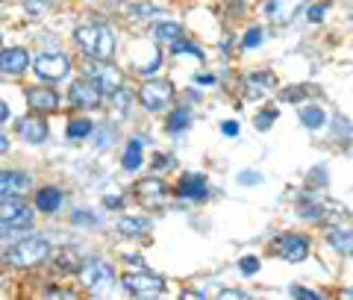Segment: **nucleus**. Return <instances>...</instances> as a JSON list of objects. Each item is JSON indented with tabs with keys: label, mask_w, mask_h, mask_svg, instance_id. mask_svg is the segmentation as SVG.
<instances>
[{
	"label": "nucleus",
	"mask_w": 353,
	"mask_h": 300,
	"mask_svg": "<svg viewBox=\"0 0 353 300\" xmlns=\"http://www.w3.org/2000/svg\"><path fill=\"white\" fill-rule=\"evenodd\" d=\"M77 44L83 48L88 59H112L115 53V36L106 24H83L74 32Z\"/></svg>",
	"instance_id": "f257e3e1"
},
{
	"label": "nucleus",
	"mask_w": 353,
	"mask_h": 300,
	"mask_svg": "<svg viewBox=\"0 0 353 300\" xmlns=\"http://www.w3.org/2000/svg\"><path fill=\"white\" fill-rule=\"evenodd\" d=\"M48 253H50V244L39 236H32V239L12 244V248L6 250V262L12 265V268H32V265L48 259Z\"/></svg>",
	"instance_id": "f03ea898"
},
{
	"label": "nucleus",
	"mask_w": 353,
	"mask_h": 300,
	"mask_svg": "<svg viewBox=\"0 0 353 300\" xmlns=\"http://www.w3.org/2000/svg\"><path fill=\"white\" fill-rule=\"evenodd\" d=\"M80 280L88 292H106V288L115 283V271H112V265L92 259V262L80 265Z\"/></svg>",
	"instance_id": "7ed1b4c3"
},
{
	"label": "nucleus",
	"mask_w": 353,
	"mask_h": 300,
	"mask_svg": "<svg viewBox=\"0 0 353 300\" xmlns=\"http://www.w3.org/2000/svg\"><path fill=\"white\" fill-rule=\"evenodd\" d=\"M88 77H92V83L101 88V94H112V92H118V88L124 86L121 71L112 68V65H106V59H92L88 62Z\"/></svg>",
	"instance_id": "20e7f679"
},
{
	"label": "nucleus",
	"mask_w": 353,
	"mask_h": 300,
	"mask_svg": "<svg viewBox=\"0 0 353 300\" xmlns=\"http://www.w3.org/2000/svg\"><path fill=\"white\" fill-rule=\"evenodd\" d=\"M139 100L141 106L150 109V112H159L174 100V86L168 80H153V83H145L139 92Z\"/></svg>",
	"instance_id": "39448f33"
},
{
	"label": "nucleus",
	"mask_w": 353,
	"mask_h": 300,
	"mask_svg": "<svg viewBox=\"0 0 353 300\" xmlns=\"http://www.w3.org/2000/svg\"><path fill=\"white\" fill-rule=\"evenodd\" d=\"M68 71H71V62L62 53H41V57H36V74L41 80L57 83L62 77H68Z\"/></svg>",
	"instance_id": "423d86ee"
},
{
	"label": "nucleus",
	"mask_w": 353,
	"mask_h": 300,
	"mask_svg": "<svg viewBox=\"0 0 353 300\" xmlns=\"http://www.w3.org/2000/svg\"><path fill=\"white\" fill-rule=\"evenodd\" d=\"M124 288L136 297H153V294H162L165 292V283L159 277H153L148 271H136V274H127L124 277Z\"/></svg>",
	"instance_id": "0eeeda50"
},
{
	"label": "nucleus",
	"mask_w": 353,
	"mask_h": 300,
	"mask_svg": "<svg viewBox=\"0 0 353 300\" xmlns=\"http://www.w3.org/2000/svg\"><path fill=\"white\" fill-rule=\"evenodd\" d=\"M68 100L77 109H94V106H101V88L92 80H74L68 88Z\"/></svg>",
	"instance_id": "6e6552de"
},
{
	"label": "nucleus",
	"mask_w": 353,
	"mask_h": 300,
	"mask_svg": "<svg viewBox=\"0 0 353 300\" xmlns=\"http://www.w3.org/2000/svg\"><path fill=\"white\" fill-rule=\"evenodd\" d=\"M0 224H6V227H27V224H32L30 206L21 203V200H15V197L0 200Z\"/></svg>",
	"instance_id": "1a4fd4ad"
},
{
	"label": "nucleus",
	"mask_w": 353,
	"mask_h": 300,
	"mask_svg": "<svg viewBox=\"0 0 353 300\" xmlns=\"http://www.w3.org/2000/svg\"><path fill=\"white\" fill-rule=\"evenodd\" d=\"M274 250H277L280 259H285V262H303L309 253V241L303 236H280L277 244H274Z\"/></svg>",
	"instance_id": "9d476101"
},
{
	"label": "nucleus",
	"mask_w": 353,
	"mask_h": 300,
	"mask_svg": "<svg viewBox=\"0 0 353 300\" xmlns=\"http://www.w3.org/2000/svg\"><path fill=\"white\" fill-rule=\"evenodd\" d=\"M30 188H32V180H30L27 174H18V171H0V200L27 194Z\"/></svg>",
	"instance_id": "9b49d317"
},
{
	"label": "nucleus",
	"mask_w": 353,
	"mask_h": 300,
	"mask_svg": "<svg viewBox=\"0 0 353 300\" xmlns=\"http://www.w3.org/2000/svg\"><path fill=\"white\" fill-rule=\"evenodd\" d=\"M27 65H30V57L24 48H9L0 53V71L6 77H21L27 71Z\"/></svg>",
	"instance_id": "f8f14e48"
},
{
	"label": "nucleus",
	"mask_w": 353,
	"mask_h": 300,
	"mask_svg": "<svg viewBox=\"0 0 353 300\" xmlns=\"http://www.w3.org/2000/svg\"><path fill=\"white\" fill-rule=\"evenodd\" d=\"M297 9H301V0H268V3H265V15H268L274 24L285 27L297 15Z\"/></svg>",
	"instance_id": "ddd939ff"
},
{
	"label": "nucleus",
	"mask_w": 353,
	"mask_h": 300,
	"mask_svg": "<svg viewBox=\"0 0 353 300\" xmlns=\"http://www.w3.org/2000/svg\"><path fill=\"white\" fill-rule=\"evenodd\" d=\"M136 197H139L148 209H150V206H159L162 200H165V183L153 180V177H150V180H139V183H136Z\"/></svg>",
	"instance_id": "4468645a"
},
{
	"label": "nucleus",
	"mask_w": 353,
	"mask_h": 300,
	"mask_svg": "<svg viewBox=\"0 0 353 300\" xmlns=\"http://www.w3.org/2000/svg\"><path fill=\"white\" fill-rule=\"evenodd\" d=\"M27 103L36 109V112H57L59 109V94L50 92V88H30Z\"/></svg>",
	"instance_id": "2eb2a0df"
},
{
	"label": "nucleus",
	"mask_w": 353,
	"mask_h": 300,
	"mask_svg": "<svg viewBox=\"0 0 353 300\" xmlns=\"http://www.w3.org/2000/svg\"><path fill=\"white\" fill-rule=\"evenodd\" d=\"M18 136L30 141V144H41L48 139V124H44V118H21L18 121Z\"/></svg>",
	"instance_id": "dca6fc26"
},
{
	"label": "nucleus",
	"mask_w": 353,
	"mask_h": 300,
	"mask_svg": "<svg viewBox=\"0 0 353 300\" xmlns=\"http://www.w3.org/2000/svg\"><path fill=\"white\" fill-rule=\"evenodd\" d=\"M176 194L189 197V200H203L206 197V177L203 174H185L180 183H176Z\"/></svg>",
	"instance_id": "f3484780"
},
{
	"label": "nucleus",
	"mask_w": 353,
	"mask_h": 300,
	"mask_svg": "<svg viewBox=\"0 0 353 300\" xmlns=\"http://www.w3.org/2000/svg\"><path fill=\"white\" fill-rule=\"evenodd\" d=\"M271 88H274V77L265 74V71H256V74H250L245 80V97L248 100H259L265 94H271Z\"/></svg>",
	"instance_id": "a211bd4d"
},
{
	"label": "nucleus",
	"mask_w": 353,
	"mask_h": 300,
	"mask_svg": "<svg viewBox=\"0 0 353 300\" xmlns=\"http://www.w3.org/2000/svg\"><path fill=\"white\" fill-rule=\"evenodd\" d=\"M59 203H62L59 188H41V192L36 194V206L41 209V212H57Z\"/></svg>",
	"instance_id": "6ab92c4d"
},
{
	"label": "nucleus",
	"mask_w": 353,
	"mask_h": 300,
	"mask_svg": "<svg viewBox=\"0 0 353 300\" xmlns=\"http://www.w3.org/2000/svg\"><path fill=\"white\" fill-rule=\"evenodd\" d=\"M301 124L306 130H321L327 124V115H324V109L321 106H303L301 109Z\"/></svg>",
	"instance_id": "aec40b11"
},
{
	"label": "nucleus",
	"mask_w": 353,
	"mask_h": 300,
	"mask_svg": "<svg viewBox=\"0 0 353 300\" xmlns=\"http://www.w3.org/2000/svg\"><path fill=\"white\" fill-rule=\"evenodd\" d=\"M118 230L124 232V236H145L150 230V218H121Z\"/></svg>",
	"instance_id": "412c9836"
},
{
	"label": "nucleus",
	"mask_w": 353,
	"mask_h": 300,
	"mask_svg": "<svg viewBox=\"0 0 353 300\" xmlns=\"http://www.w3.org/2000/svg\"><path fill=\"white\" fill-rule=\"evenodd\" d=\"M330 244L341 253V257H350L353 244H350V230H341V227H333L330 230Z\"/></svg>",
	"instance_id": "4be33fe9"
},
{
	"label": "nucleus",
	"mask_w": 353,
	"mask_h": 300,
	"mask_svg": "<svg viewBox=\"0 0 353 300\" xmlns=\"http://www.w3.org/2000/svg\"><path fill=\"white\" fill-rule=\"evenodd\" d=\"M139 165H141V141L132 139L124 150V171H136Z\"/></svg>",
	"instance_id": "5701e85b"
},
{
	"label": "nucleus",
	"mask_w": 353,
	"mask_h": 300,
	"mask_svg": "<svg viewBox=\"0 0 353 300\" xmlns=\"http://www.w3.org/2000/svg\"><path fill=\"white\" fill-rule=\"evenodd\" d=\"M88 132H92V121H88V118H71V124H68V139L71 141L85 139Z\"/></svg>",
	"instance_id": "b1692460"
},
{
	"label": "nucleus",
	"mask_w": 353,
	"mask_h": 300,
	"mask_svg": "<svg viewBox=\"0 0 353 300\" xmlns=\"http://www.w3.org/2000/svg\"><path fill=\"white\" fill-rule=\"evenodd\" d=\"M153 36H157L159 41H174L183 36V27L180 24H171V21H165V24H159L157 30H153Z\"/></svg>",
	"instance_id": "393cba45"
},
{
	"label": "nucleus",
	"mask_w": 353,
	"mask_h": 300,
	"mask_svg": "<svg viewBox=\"0 0 353 300\" xmlns=\"http://www.w3.org/2000/svg\"><path fill=\"white\" fill-rule=\"evenodd\" d=\"M189 109H176V112L171 115V121H168V132H180V130H185L189 127Z\"/></svg>",
	"instance_id": "a878e982"
},
{
	"label": "nucleus",
	"mask_w": 353,
	"mask_h": 300,
	"mask_svg": "<svg viewBox=\"0 0 353 300\" xmlns=\"http://www.w3.org/2000/svg\"><path fill=\"white\" fill-rule=\"evenodd\" d=\"M171 50H174V57H176V53H192V57L203 59L201 48H194V44H189V41H180V39H174V41H171Z\"/></svg>",
	"instance_id": "bb28decb"
},
{
	"label": "nucleus",
	"mask_w": 353,
	"mask_h": 300,
	"mask_svg": "<svg viewBox=\"0 0 353 300\" xmlns=\"http://www.w3.org/2000/svg\"><path fill=\"white\" fill-rule=\"evenodd\" d=\"M74 257H77L74 250H62V253H59V259H57V265H59L62 271H74V268H80V262H74Z\"/></svg>",
	"instance_id": "cd10ccee"
},
{
	"label": "nucleus",
	"mask_w": 353,
	"mask_h": 300,
	"mask_svg": "<svg viewBox=\"0 0 353 300\" xmlns=\"http://www.w3.org/2000/svg\"><path fill=\"white\" fill-rule=\"evenodd\" d=\"M274 118H277V109H265V112L256 115V130H268L274 124Z\"/></svg>",
	"instance_id": "c85d7f7f"
},
{
	"label": "nucleus",
	"mask_w": 353,
	"mask_h": 300,
	"mask_svg": "<svg viewBox=\"0 0 353 300\" xmlns=\"http://www.w3.org/2000/svg\"><path fill=\"white\" fill-rule=\"evenodd\" d=\"M306 92H309V88L297 86V88H285V92H283L280 97L285 100V103H294V100H303V97H306Z\"/></svg>",
	"instance_id": "c756f323"
},
{
	"label": "nucleus",
	"mask_w": 353,
	"mask_h": 300,
	"mask_svg": "<svg viewBox=\"0 0 353 300\" xmlns=\"http://www.w3.org/2000/svg\"><path fill=\"white\" fill-rule=\"evenodd\" d=\"M239 271L241 274H256L259 271V259L256 257H245V259L239 262Z\"/></svg>",
	"instance_id": "7c9ffc66"
},
{
	"label": "nucleus",
	"mask_w": 353,
	"mask_h": 300,
	"mask_svg": "<svg viewBox=\"0 0 353 300\" xmlns=\"http://www.w3.org/2000/svg\"><path fill=\"white\" fill-rule=\"evenodd\" d=\"M239 183L241 186H259L262 183V174H256V171H241L239 174Z\"/></svg>",
	"instance_id": "2f4dec72"
},
{
	"label": "nucleus",
	"mask_w": 353,
	"mask_h": 300,
	"mask_svg": "<svg viewBox=\"0 0 353 300\" xmlns=\"http://www.w3.org/2000/svg\"><path fill=\"white\" fill-rule=\"evenodd\" d=\"M24 6H27V12L39 15V12H44V9L50 6V0H24Z\"/></svg>",
	"instance_id": "473e14b6"
},
{
	"label": "nucleus",
	"mask_w": 353,
	"mask_h": 300,
	"mask_svg": "<svg viewBox=\"0 0 353 300\" xmlns=\"http://www.w3.org/2000/svg\"><path fill=\"white\" fill-rule=\"evenodd\" d=\"M289 294L292 297H303V300H318V292H309V288H301V286H292Z\"/></svg>",
	"instance_id": "72a5a7b5"
},
{
	"label": "nucleus",
	"mask_w": 353,
	"mask_h": 300,
	"mask_svg": "<svg viewBox=\"0 0 353 300\" xmlns=\"http://www.w3.org/2000/svg\"><path fill=\"white\" fill-rule=\"evenodd\" d=\"M259 41H262V30H259V27H253V30L248 32V36H245V41H241V44H245V48H256Z\"/></svg>",
	"instance_id": "f704fd0d"
},
{
	"label": "nucleus",
	"mask_w": 353,
	"mask_h": 300,
	"mask_svg": "<svg viewBox=\"0 0 353 300\" xmlns=\"http://www.w3.org/2000/svg\"><path fill=\"white\" fill-rule=\"evenodd\" d=\"M171 162H174V157H168V153H165V157H157V159H153V168H157V171H165V168H171Z\"/></svg>",
	"instance_id": "c9c22d12"
},
{
	"label": "nucleus",
	"mask_w": 353,
	"mask_h": 300,
	"mask_svg": "<svg viewBox=\"0 0 353 300\" xmlns=\"http://www.w3.org/2000/svg\"><path fill=\"white\" fill-rule=\"evenodd\" d=\"M221 132L224 136H239V124L236 121H227V124H221Z\"/></svg>",
	"instance_id": "e433bc0d"
},
{
	"label": "nucleus",
	"mask_w": 353,
	"mask_h": 300,
	"mask_svg": "<svg viewBox=\"0 0 353 300\" xmlns=\"http://www.w3.org/2000/svg\"><path fill=\"white\" fill-rule=\"evenodd\" d=\"M94 221H97V218L88 215V212H77V215H74V224H94Z\"/></svg>",
	"instance_id": "4c0bfd02"
},
{
	"label": "nucleus",
	"mask_w": 353,
	"mask_h": 300,
	"mask_svg": "<svg viewBox=\"0 0 353 300\" xmlns=\"http://www.w3.org/2000/svg\"><path fill=\"white\" fill-rule=\"evenodd\" d=\"M324 18V6H312L309 9V21H321Z\"/></svg>",
	"instance_id": "58836bf2"
},
{
	"label": "nucleus",
	"mask_w": 353,
	"mask_h": 300,
	"mask_svg": "<svg viewBox=\"0 0 353 300\" xmlns=\"http://www.w3.org/2000/svg\"><path fill=\"white\" fill-rule=\"evenodd\" d=\"M218 297H239V300H241V297H248V294H245V292H236V288H224V292H221Z\"/></svg>",
	"instance_id": "ea45409f"
},
{
	"label": "nucleus",
	"mask_w": 353,
	"mask_h": 300,
	"mask_svg": "<svg viewBox=\"0 0 353 300\" xmlns=\"http://www.w3.org/2000/svg\"><path fill=\"white\" fill-rule=\"evenodd\" d=\"M48 297H74L71 292H65V288H50Z\"/></svg>",
	"instance_id": "a19ab883"
},
{
	"label": "nucleus",
	"mask_w": 353,
	"mask_h": 300,
	"mask_svg": "<svg viewBox=\"0 0 353 300\" xmlns=\"http://www.w3.org/2000/svg\"><path fill=\"white\" fill-rule=\"evenodd\" d=\"M103 203L115 209V206H121V197H115V194H109V197H103Z\"/></svg>",
	"instance_id": "79ce46f5"
},
{
	"label": "nucleus",
	"mask_w": 353,
	"mask_h": 300,
	"mask_svg": "<svg viewBox=\"0 0 353 300\" xmlns=\"http://www.w3.org/2000/svg\"><path fill=\"white\" fill-rule=\"evenodd\" d=\"M3 121H9V106L0 100V124H3Z\"/></svg>",
	"instance_id": "37998d69"
},
{
	"label": "nucleus",
	"mask_w": 353,
	"mask_h": 300,
	"mask_svg": "<svg viewBox=\"0 0 353 300\" xmlns=\"http://www.w3.org/2000/svg\"><path fill=\"white\" fill-rule=\"evenodd\" d=\"M6 150H9V139L0 136V153H6Z\"/></svg>",
	"instance_id": "c03bdc74"
}]
</instances>
